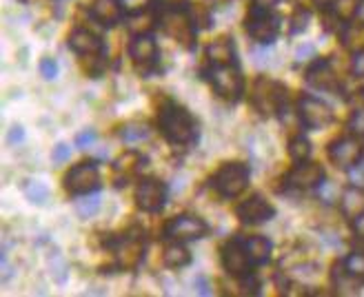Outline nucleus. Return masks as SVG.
<instances>
[{"instance_id":"1","label":"nucleus","mask_w":364,"mask_h":297,"mask_svg":"<svg viewBox=\"0 0 364 297\" xmlns=\"http://www.w3.org/2000/svg\"><path fill=\"white\" fill-rule=\"evenodd\" d=\"M158 129L171 144L189 146L198 140V124L185 107L165 102L158 114Z\"/></svg>"},{"instance_id":"2","label":"nucleus","mask_w":364,"mask_h":297,"mask_svg":"<svg viewBox=\"0 0 364 297\" xmlns=\"http://www.w3.org/2000/svg\"><path fill=\"white\" fill-rule=\"evenodd\" d=\"M154 23L165 31L167 36L187 47L193 49V40H196V25L191 23V18L187 14V7H173V5H165V7H158L156 16H154Z\"/></svg>"},{"instance_id":"3","label":"nucleus","mask_w":364,"mask_h":297,"mask_svg":"<svg viewBox=\"0 0 364 297\" xmlns=\"http://www.w3.org/2000/svg\"><path fill=\"white\" fill-rule=\"evenodd\" d=\"M109 247L114 249L116 266L120 271H132L142 262L144 251H147V233L140 227H132L122 235L109 239Z\"/></svg>"},{"instance_id":"4","label":"nucleus","mask_w":364,"mask_h":297,"mask_svg":"<svg viewBox=\"0 0 364 297\" xmlns=\"http://www.w3.org/2000/svg\"><path fill=\"white\" fill-rule=\"evenodd\" d=\"M205 78L211 82L213 91L227 102H238L245 91V78L238 65H209L205 69Z\"/></svg>"},{"instance_id":"5","label":"nucleus","mask_w":364,"mask_h":297,"mask_svg":"<svg viewBox=\"0 0 364 297\" xmlns=\"http://www.w3.org/2000/svg\"><path fill=\"white\" fill-rule=\"evenodd\" d=\"M289 100V91L282 82L271 78H258L251 89V104L260 111L262 116H278L284 111Z\"/></svg>"},{"instance_id":"6","label":"nucleus","mask_w":364,"mask_h":297,"mask_svg":"<svg viewBox=\"0 0 364 297\" xmlns=\"http://www.w3.org/2000/svg\"><path fill=\"white\" fill-rule=\"evenodd\" d=\"M249 178H251V169L247 164L227 162L225 166H220V171L211 178V187L215 189V193L220 198L235 200V198L247 191Z\"/></svg>"},{"instance_id":"7","label":"nucleus","mask_w":364,"mask_h":297,"mask_svg":"<svg viewBox=\"0 0 364 297\" xmlns=\"http://www.w3.org/2000/svg\"><path fill=\"white\" fill-rule=\"evenodd\" d=\"M209 225L198 215H176L171 217L165 229H162V239L167 242H193L209 235Z\"/></svg>"},{"instance_id":"8","label":"nucleus","mask_w":364,"mask_h":297,"mask_svg":"<svg viewBox=\"0 0 364 297\" xmlns=\"http://www.w3.org/2000/svg\"><path fill=\"white\" fill-rule=\"evenodd\" d=\"M296 116H298V122L304 129H309V131L326 129L336 118L333 109L316 96H300L296 102Z\"/></svg>"},{"instance_id":"9","label":"nucleus","mask_w":364,"mask_h":297,"mask_svg":"<svg viewBox=\"0 0 364 297\" xmlns=\"http://www.w3.org/2000/svg\"><path fill=\"white\" fill-rule=\"evenodd\" d=\"M245 27H247V33L253 43L269 47V45H273V40H276L278 33H280V18L271 9H256L253 7Z\"/></svg>"},{"instance_id":"10","label":"nucleus","mask_w":364,"mask_h":297,"mask_svg":"<svg viewBox=\"0 0 364 297\" xmlns=\"http://www.w3.org/2000/svg\"><path fill=\"white\" fill-rule=\"evenodd\" d=\"M63 184H65V191L69 195H74V198L98 191V187H100V173H98L96 162L76 164L74 169L67 171Z\"/></svg>"},{"instance_id":"11","label":"nucleus","mask_w":364,"mask_h":297,"mask_svg":"<svg viewBox=\"0 0 364 297\" xmlns=\"http://www.w3.org/2000/svg\"><path fill=\"white\" fill-rule=\"evenodd\" d=\"M304 80L309 87L322 91V94H331V96L342 94V80L329 60H314L304 73Z\"/></svg>"},{"instance_id":"12","label":"nucleus","mask_w":364,"mask_h":297,"mask_svg":"<svg viewBox=\"0 0 364 297\" xmlns=\"http://www.w3.org/2000/svg\"><path fill=\"white\" fill-rule=\"evenodd\" d=\"M220 257H223V266L225 271L235 277V280H245V277L251 275V257L247 253V247H245V239L242 237H235V239H229V242L223 247L220 251Z\"/></svg>"},{"instance_id":"13","label":"nucleus","mask_w":364,"mask_h":297,"mask_svg":"<svg viewBox=\"0 0 364 297\" xmlns=\"http://www.w3.org/2000/svg\"><path fill=\"white\" fill-rule=\"evenodd\" d=\"M362 153H364L362 138L351 136V134L331 142V146H329V160L340 171H349L351 166L362 158Z\"/></svg>"},{"instance_id":"14","label":"nucleus","mask_w":364,"mask_h":297,"mask_svg":"<svg viewBox=\"0 0 364 297\" xmlns=\"http://www.w3.org/2000/svg\"><path fill=\"white\" fill-rule=\"evenodd\" d=\"M129 58L142 73H151L158 65V43L149 33H138L129 43Z\"/></svg>"},{"instance_id":"15","label":"nucleus","mask_w":364,"mask_h":297,"mask_svg":"<svg viewBox=\"0 0 364 297\" xmlns=\"http://www.w3.org/2000/svg\"><path fill=\"white\" fill-rule=\"evenodd\" d=\"M167 202V184L156 178H147L138 184L136 189V204L144 213H158L162 211Z\"/></svg>"},{"instance_id":"16","label":"nucleus","mask_w":364,"mask_h":297,"mask_svg":"<svg viewBox=\"0 0 364 297\" xmlns=\"http://www.w3.org/2000/svg\"><path fill=\"white\" fill-rule=\"evenodd\" d=\"M324 169L322 164L318 162H296V166L287 173L284 184L289 189H298V191H309V189H316L318 184L324 180Z\"/></svg>"},{"instance_id":"17","label":"nucleus","mask_w":364,"mask_h":297,"mask_svg":"<svg viewBox=\"0 0 364 297\" xmlns=\"http://www.w3.org/2000/svg\"><path fill=\"white\" fill-rule=\"evenodd\" d=\"M235 215H238L245 225H262V222H269L276 215V209H273V204L264 195L253 193L235 207Z\"/></svg>"},{"instance_id":"18","label":"nucleus","mask_w":364,"mask_h":297,"mask_svg":"<svg viewBox=\"0 0 364 297\" xmlns=\"http://www.w3.org/2000/svg\"><path fill=\"white\" fill-rule=\"evenodd\" d=\"M69 49L76 51L78 55H100L105 51V45L98 33L85 27H78L69 33Z\"/></svg>"},{"instance_id":"19","label":"nucleus","mask_w":364,"mask_h":297,"mask_svg":"<svg viewBox=\"0 0 364 297\" xmlns=\"http://www.w3.org/2000/svg\"><path fill=\"white\" fill-rule=\"evenodd\" d=\"M91 18L102 27H116L127 14L120 0H94L89 9Z\"/></svg>"},{"instance_id":"20","label":"nucleus","mask_w":364,"mask_h":297,"mask_svg":"<svg viewBox=\"0 0 364 297\" xmlns=\"http://www.w3.org/2000/svg\"><path fill=\"white\" fill-rule=\"evenodd\" d=\"M338 209H340L342 217L347 222H351L360 213H364V189H358V187H351V184H349V187L344 189L342 198H340Z\"/></svg>"},{"instance_id":"21","label":"nucleus","mask_w":364,"mask_h":297,"mask_svg":"<svg viewBox=\"0 0 364 297\" xmlns=\"http://www.w3.org/2000/svg\"><path fill=\"white\" fill-rule=\"evenodd\" d=\"M358 3L360 0H329V3L324 5V11L331 16V21H336L342 27V25L355 21Z\"/></svg>"},{"instance_id":"22","label":"nucleus","mask_w":364,"mask_h":297,"mask_svg":"<svg viewBox=\"0 0 364 297\" xmlns=\"http://www.w3.org/2000/svg\"><path fill=\"white\" fill-rule=\"evenodd\" d=\"M209 65H233L235 63V45L229 38H220L207 47L205 51Z\"/></svg>"},{"instance_id":"23","label":"nucleus","mask_w":364,"mask_h":297,"mask_svg":"<svg viewBox=\"0 0 364 297\" xmlns=\"http://www.w3.org/2000/svg\"><path fill=\"white\" fill-rule=\"evenodd\" d=\"M245 247H247V253H249V257H251V264H253V266H260V264L269 262L271 251H273V244H271V239H269V237H264V235L247 237V239H245Z\"/></svg>"},{"instance_id":"24","label":"nucleus","mask_w":364,"mask_h":297,"mask_svg":"<svg viewBox=\"0 0 364 297\" xmlns=\"http://www.w3.org/2000/svg\"><path fill=\"white\" fill-rule=\"evenodd\" d=\"M340 40L351 53L364 51V25L360 21H351L340 27Z\"/></svg>"},{"instance_id":"25","label":"nucleus","mask_w":364,"mask_h":297,"mask_svg":"<svg viewBox=\"0 0 364 297\" xmlns=\"http://www.w3.org/2000/svg\"><path fill=\"white\" fill-rule=\"evenodd\" d=\"M162 264L167 269H185L191 264V253L185 242H169V247L162 253Z\"/></svg>"},{"instance_id":"26","label":"nucleus","mask_w":364,"mask_h":297,"mask_svg":"<svg viewBox=\"0 0 364 297\" xmlns=\"http://www.w3.org/2000/svg\"><path fill=\"white\" fill-rule=\"evenodd\" d=\"M144 160L138 151H127V153H122L118 160H116V164H114V169H116V173L118 176H122V178H134L142 166H144Z\"/></svg>"},{"instance_id":"27","label":"nucleus","mask_w":364,"mask_h":297,"mask_svg":"<svg viewBox=\"0 0 364 297\" xmlns=\"http://www.w3.org/2000/svg\"><path fill=\"white\" fill-rule=\"evenodd\" d=\"M342 266V271L347 273L349 277H353V280L364 286V251H351L347 257L342 259V262H338Z\"/></svg>"},{"instance_id":"28","label":"nucleus","mask_w":364,"mask_h":297,"mask_svg":"<svg viewBox=\"0 0 364 297\" xmlns=\"http://www.w3.org/2000/svg\"><path fill=\"white\" fill-rule=\"evenodd\" d=\"M316 191H318V198H320V202H324V204H340V198H342V193H344V189L340 187L338 182H333V180H322L318 187H316Z\"/></svg>"},{"instance_id":"29","label":"nucleus","mask_w":364,"mask_h":297,"mask_svg":"<svg viewBox=\"0 0 364 297\" xmlns=\"http://www.w3.org/2000/svg\"><path fill=\"white\" fill-rule=\"evenodd\" d=\"M100 209V195L94 191V193H85V195H78L76 198V213L87 220V217H94Z\"/></svg>"},{"instance_id":"30","label":"nucleus","mask_w":364,"mask_h":297,"mask_svg":"<svg viewBox=\"0 0 364 297\" xmlns=\"http://www.w3.org/2000/svg\"><path fill=\"white\" fill-rule=\"evenodd\" d=\"M149 138V126L142 122H129L120 129V140L127 144H136Z\"/></svg>"},{"instance_id":"31","label":"nucleus","mask_w":364,"mask_h":297,"mask_svg":"<svg viewBox=\"0 0 364 297\" xmlns=\"http://www.w3.org/2000/svg\"><path fill=\"white\" fill-rule=\"evenodd\" d=\"M25 198L31 204H45L49 200V187L41 180H27L25 184Z\"/></svg>"},{"instance_id":"32","label":"nucleus","mask_w":364,"mask_h":297,"mask_svg":"<svg viewBox=\"0 0 364 297\" xmlns=\"http://www.w3.org/2000/svg\"><path fill=\"white\" fill-rule=\"evenodd\" d=\"M289 156L294 162H304L311 156V142H309L304 136H296L289 142Z\"/></svg>"},{"instance_id":"33","label":"nucleus","mask_w":364,"mask_h":297,"mask_svg":"<svg viewBox=\"0 0 364 297\" xmlns=\"http://www.w3.org/2000/svg\"><path fill=\"white\" fill-rule=\"evenodd\" d=\"M187 14L191 18V23L196 25V29H205L209 27L211 23V16H209V9L205 5H196V3H187Z\"/></svg>"},{"instance_id":"34","label":"nucleus","mask_w":364,"mask_h":297,"mask_svg":"<svg viewBox=\"0 0 364 297\" xmlns=\"http://www.w3.org/2000/svg\"><path fill=\"white\" fill-rule=\"evenodd\" d=\"M49 271H51V277H53V280H56L58 284H65V282H67L69 266H67L65 257H63L60 253L49 255Z\"/></svg>"},{"instance_id":"35","label":"nucleus","mask_w":364,"mask_h":297,"mask_svg":"<svg viewBox=\"0 0 364 297\" xmlns=\"http://www.w3.org/2000/svg\"><path fill=\"white\" fill-rule=\"evenodd\" d=\"M347 126H349V134L351 136H358V138L364 140V104H358L353 109V114H351Z\"/></svg>"},{"instance_id":"36","label":"nucleus","mask_w":364,"mask_h":297,"mask_svg":"<svg viewBox=\"0 0 364 297\" xmlns=\"http://www.w3.org/2000/svg\"><path fill=\"white\" fill-rule=\"evenodd\" d=\"M120 3L129 16H138V14L149 11L156 5V0H120Z\"/></svg>"},{"instance_id":"37","label":"nucleus","mask_w":364,"mask_h":297,"mask_svg":"<svg viewBox=\"0 0 364 297\" xmlns=\"http://www.w3.org/2000/svg\"><path fill=\"white\" fill-rule=\"evenodd\" d=\"M347 176H349V184H351V187L364 189V153H362V158L351 166V169L347 171Z\"/></svg>"},{"instance_id":"38","label":"nucleus","mask_w":364,"mask_h":297,"mask_svg":"<svg viewBox=\"0 0 364 297\" xmlns=\"http://www.w3.org/2000/svg\"><path fill=\"white\" fill-rule=\"evenodd\" d=\"M41 73H43V78L45 80H53L58 76V65L53 58H43L41 60Z\"/></svg>"},{"instance_id":"39","label":"nucleus","mask_w":364,"mask_h":297,"mask_svg":"<svg viewBox=\"0 0 364 297\" xmlns=\"http://www.w3.org/2000/svg\"><path fill=\"white\" fill-rule=\"evenodd\" d=\"M96 140H98V134H96V131H91V129H87V131H80V134L76 136V146H78V148H89Z\"/></svg>"},{"instance_id":"40","label":"nucleus","mask_w":364,"mask_h":297,"mask_svg":"<svg viewBox=\"0 0 364 297\" xmlns=\"http://www.w3.org/2000/svg\"><path fill=\"white\" fill-rule=\"evenodd\" d=\"M69 156H71V146H67V144H63V142L53 146V151H51V160L56 162V164L67 162V160H69Z\"/></svg>"},{"instance_id":"41","label":"nucleus","mask_w":364,"mask_h":297,"mask_svg":"<svg viewBox=\"0 0 364 297\" xmlns=\"http://www.w3.org/2000/svg\"><path fill=\"white\" fill-rule=\"evenodd\" d=\"M351 73L355 78H364V51L353 53L351 58Z\"/></svg>"},{"instance_id":"42","label":"nucleus","mask_w":364,"mask_h":297,"mask_svg":"<svg viewBox=\"0 0 364 297\" xmlns=\"http://www.w3.org/2000/svg\"><path fill=\"white\" fill-rule=\"evenodd\" d=\"M25 140V129L21 126V124H14L11 129H9V134H7V142L11 144V146H16V144H21Z\"/></svg>"},{"instance_id":"43","label":"nucleus","mask_w":364,"mask_h":297,"mask_svg":"<svg viewBox=\"0 0 364 297\" xmlns=\"http://www.w3.org/2000/svg\"><path fill=\"white\" fill-rule=\"evenodd\" d=\"M316 55V47L314 45H302V47H298V51H296V60L298 63H304V60H311Z\"/></svg>"},{"instance_id":"44","label":"nucleus","mask_w":364,"mask_h":297,"mask_svg":"<svg viewBox=\"0 0 364 297\" xmlns=\"http://www.w3.org/2000/svg\"><path fill=\"white\" fill-rule=\"evenodd\" d=\"M309 11H304V9H300L298 14H296V18H294V31L298 33V31H304L306 27H309Z\"/></svg>"},{"instance_id":"45","label":"nucleus","mask_w":364,"mask_h":297,"mask_svg":"<svg viewBox=\"0 0 364 297\" xmlns=\"http://www.w3.org/2000/svg\"><path fill=\"white\" fill-rule=\"evenodd\" d=\"M196 291H198L200 295H205V297L213 295V291H211V284H209V280H207L205 275H198V277H196Z\"/></svg>"},{"instance_id":"46","label":"nucleus","mask_w":364,"mask_h":297,"mask_svg":"<svg viewBox=\"0 0 364 297\" xmlns=\"http://www.w3.org/2000/svg\"><path fill=\"white\" fill-rule=\"evenodd\" d=\"M349 225H351V229H353L355 237L364 239V213H360V215H358L355 220H351Z\"/></svg>"},{"instance_id":"47","label":"nucleus","mask_w":364,"mask_h":297,"mask_svg":"<svg viewBox=\"0 0 364 297\" xmlns=\"http://www.w3.org/2000/svg\"><path fill=\"white\" fill-rule=\"evenodd\" d=\"M251 3L256 9H273L280 3V0H251Z\"/></svg>"},{"instance_id":"48","label":"nucleus","mask_w":364,"mask_h":297,"mask_svg":"<svg viewBox=\"0 0 364 297\" xmlns=\"http://www.w3.org/2000/svg\"><path fill=\"white\" fill-rule=\"evenodd\" d=\"M0 269H3V280H9V275H11V266H9V259H7V255H0Z\"/></svg>"},{"instance_id":"49","label":"nucleus","mask_w":364,"mask_h":297,"mask_svg":"<svg viewBox=\"0 0 364 297\" xmlns=\"http://www.w3.org/2000/svg\"><path fill=\"white\" fill-rule=\"evenodd\" d=\"M355 21H360L364 25V0H360L358 3V14H355Z\"/></svg>"},{"instance_id":"50","label":"nucleus","mask_w":364,"mask_h":297,"mask_svg":"<svg viewBox=\"0 0 364 297\" xmlns=\"http://www.w3.org/2000/svg\"><path fill=\"white\" fill-rule=\"evenodd\" d=\"M209 3H211V5H227L229 0H209Z\"/></svg>"},{"instance_id":"51","label":"nucleus","mask_w":364,"mask_h":297,"mask_svg":"<svg viewBox=\"0 0 364 297\" xmlns=\"http://www.w3.org/2000/svg\"><path fill=\"white\" fill-rule=\"evenodd\" d=\"M316 3H318V5H320V7H324V5H326V3H329V0H316Z\"/></svg>"}]
</instances>
